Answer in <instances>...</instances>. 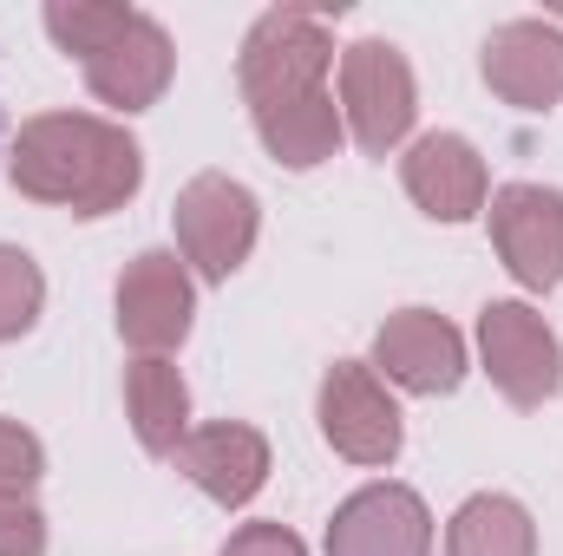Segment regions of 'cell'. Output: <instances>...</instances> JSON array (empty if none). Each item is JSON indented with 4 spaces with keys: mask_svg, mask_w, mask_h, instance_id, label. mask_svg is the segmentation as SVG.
I'll use <instances>...</instances> for the list:
<instances>
[{
    "mask_svg": "<svg viewBox=\"0 0 563 556\" xmlns=\"http://www.w3.org/2000/svg\"><path fill=\"white\" fill-rule=\"evenodd\" d=\"M7 177L33 203L73 210V216H112L139 197L144 151L125 125L99 112H40L13 132Z\"/></svg>",
    "mask_w": 563,
    "mask_h": 556,
    "instance_id": "obj_1",
    "label": "cell"
},
{
    "mask_svg": "<svg viewBox=\"0 0 563 556\" xmlns=\"http://www.w3.org/2000/svg\"><path fill=\"white\" fill-rule=\"evenodd\" d=\"M328 66H334V33L321 13L301 7H269L236 53V86L256 112H282V105H314L328 99Z\"/></svg>",
    "mask_w": 563,
    "mask_h": 556,
    "instance_id": "obj_2",
    "label": "cell"
},
{
    "mask_svg": "<svg viewBox=\"0 0 563 556\" xmlns=\"http://www.w3.org/2000/svg\"><path fill=\"white\" fill-rule=\"evenodd\" d=\"M420 119V86L413 66L394 40H354L341 53V125L367 157L400 151Z\"/></svg>",
    "mask_w": 563,
    "mask_h": 556,
    "instance_id": "obj_3",
    "label": "cell"
},
{
    "mask_svg": "<svg viewBox=\"0 0 563 556\" xmlns=\"http://www.w3.org/2000/svg\"><path fill=\"white\" fill-rule=\"evenodd\" d=\"M170 230H177V249L184 263L203 281H230L250 249H256V230H263V210H256V190L223 177V170H203L177 190V210H170Z\"/></svg>",
    "mask_w": 563,
    "mask_h": 556,
    "instance_id": "obj_4",
    "label": "cell"
},
{
    "mask_svg": "<svg viewBox=\"0 0 563 556\" xmlns=\"http://www.w3.org/2000/svg\"><path fill=\"white\" fill-rule=\"evenodd\" d=\"M478 360L492 387L525 413L563 393V341L531 301H492L478 314Z\"/></svg>",
    "mask_w": 563,
    "mask_h": 556,
    "instance_id": "obj_5",
    "label": "cell"
},
{
    "mask_svg": "<svg viewBox=\"0 0 563 556\" xmlns=\"http://www.w3.org/2000/svg\"><path fill=\"white\" fill-rule=\"evenodd\" d=\"M321 438L347 458V465H394L400 445H407V425H400V407L387 393V380L367 367V360H334L321 374Z\"/></svg>",
    "mask_w": 563,
    "mask_h": 556,
    "instance_id": "obj_6",
    "label": "cell"
},
{
    "mask_svg": "<svg viewBox=\"0 0 563 556\" xmlns=\"http://www.w3.org/2000/svg\"><path fill=\"white\" fill-rule=\"evenodd\" d=\"M112 301H119V334H125V347L144 354V360H170V354L184 347L190 321H197V281H190V269H184L170 249L132 256Z\"/></svg>",
    "mask_w": 563,
    "mask_h": 556,
    "instance_id": "obj_7",
    "label": "cell"
},
{
    "mask_svg": "<svg viewBox=\"0 0 563 556\" xmlns=\"http://www.w3.org/2000/svg\"><path fill=\"white\" fill-rule=\"evenodd\" d=\"M492 249L525 288H558L563 281V190L551 184H505L485 203Z\"/></svg>",
    "mask_w": 563,
    "mask_h": 556,
    "instance_id": "obj_8",
    "label": "cell"
},
{
    "mask_svg": "<svg viewBox=\"0 0 563 556\" xmlns=\"http://www.w3.org/2000/svg\"><path fill=\"white\" fill-rule=\"evenodd\" d=\"M374 374H387V387L420 393V400L459 393V380H465V334L445 314H432V308H400L374 334Z\"/></svg>",
    "mask_w": 563,
    "mask_h": 556,
    "instance_id": "obj_9",
    "label": "cell"
},
{
    "mask_svg": "<svg viewBox=\"0 0 563 556\" xmlns=\"http://www.w3.org/2000/svg\"><path fill=\"white\" fill-rule=\"evenodd\" d=\"M328 556H432V511L407 485H361L334 504Z\"/></svg>",
    "mask_w": 563,
    "mask_h": 556,
    "instance_id": "obj_10",
    "label": "cell"
},
{
    "mask_svg": "<svg viewBox=\"0 0 563 556\" xmlns=\"http://www.w3.org/2000/svg\"><path fill=\"white\" fill-rule=\"evenodd\" d=\"M485 86L511 112H551L563 105V26L551 20H505L485 33Z\"/></svg>",
    "mask_w": 563,
    "mask_h": 556,
    "instance_id": "obj_11",
    "label": "cell"
},
{
    "mask_svg": "<svg viewBox=\"0 0 563 556\" xmlns=\"http://www.w3.org/2000/svg\"><path fill=\"white\" fill-rule=\"evenodd\" d=\"M210 504L223 511H243L263 485H269V438L243 419H210V425H190V438L177 445L170 458Z\"/></svg>",
    "mask_w": 563,
    "mask_h": 556,
    "instance_id": "obj_12",
    "label": "cell"
},
{
    "mask_svg": "<svg viewBox=\"0 0 563 556\" xmlns=\"http://www.w3.org/2000/svg\"><path fill=\"white\" fill-rule=\"evenodd\" d=\"M400 184H407V197L420 203L432 223H472L492 203L485 157H478V144L459 138V132H426V138L407 144Z\"/></svg>",
    "mask_w": 563,
    "mask_h": 556,
    "instance_id": "obj_13",
    "label": "cell"
},
{
    "mask_svg": "<svg viewBox=\"0 0 563 556\" xmlns=\"http://www.w3.org/2000/svg\"><path fill=\"white\" fill-rule=\"evenodd\" d=\"M170 73H177L170 33H164L151 13H132L125 33H119L106 53L86 59V92H92L99 105H112V112H144V105L164 99Z\"/></svg>",
    "mask_w": 563,
    "mask_h": 556,
    "instance_id": "obj_14",
    "label": "cell"
},
{
    "mask_svg": "<svg viewBox=\"0 0 563 556\" xmlns=\"http://www.w3.org/2000/svg\"><path fill=\"white\" fill-rule=\"evenodd\" d=\"M125 413L132 432L151 458H177V445L190 438V387L170 360H132L125 367Z\"/></svg>",
    "mask_w": 563,
    "mask_h": 556,
    "instance_id": "obj_15",
    "label": "cell"
},
{
    "mask_svg": "<svg viewBox=\"0 0 563 556\" xmlns=\"http://www.w3.org/2000/svg\"><path fill=\"white\" fill-rule=\"evenodd\" d=\"M445 556H538V524L518 498L478 491L452 511L445 524Z\"/></svg>",
    "mask_w": 563,
    "mask_h": 556,
    "instance_id": "obj_16",
    "label": "cell"
},
{
    "mask_svg": "<svg viewBox=\"0 0 563 556\" xmlns=\"http://www.w3.org/2000/svg\"><path fill=\"white\" fill-rule=\"evenodd\" d=\"M139 7H119V0H46V33H53V46L66 53V59H92V53H106L119 33H125V20H132Z\"/></svg>",
    "mask_w": 563,
    "mask_h": 556,
    "instance_id": "obj_17",
    "label": "cell"
},
{
    "mask_svg": "<svg viewBox=\"0 0 563 556\" xmlns=\"http://www.w3.org/2000/svg\"><path fill=\"white\" fill-rule=\"evenodd\" d=\"M40 308H46V276H40V263H33L20 243H0V341L33 334Z\"/></svg>",
    "mask_w": 563,
    "mask_h": 556,
    "instance_id": "obj_18",
    "label": "cell"
},
{
    "mask_svg": "<svg viewBox=\"0 0 563 556\" xmlns=\"http://www.w3.org/2000/svg\"><path fill=\"white\" fill-rule=\"evenodd\" d=\"M40 478H46V445L20 419H0V498H33Z\"/></svg>",
    "mask_w": 563,
    "mask_h": 556,
    "instance_id": "obj_19",
    "label": "cell"
},
{
    "mask_svg": "<svg viewBox=\"0 0 563 556\" xmlns=\"http://www.w3.org/2000/svg\"><path fill=\"white\" fill-rule=\"evenodd\" d=\"M0 556H46V518L33 498H0Z\"/></svg>",
    "mask_w": 563,
    "mask_h": 556,
    "instance_id": "obj_20",
    "label": "cell"
},
{
    "mask_svg": "<svg viewBox=\"0 0 563 556\" xmlns=\"http://www.w3.org/2000/svg\"><path fill=\"white\" fill-rule=\"evenodd\" d=\"M217 556H308V544L288 524H243V531H230V544Z\"/></svg>",
    "mask_w": 563,
    "mask_h": 556,
    "instance_id": "obj_21",
    "label": "cell"
}]
</instances>
